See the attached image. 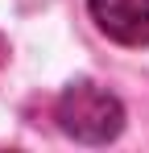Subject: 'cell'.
Returning <instances> with one entry per match:
<instances>
[{
    "label": "cell",
    "mask_w": 149,
    "mask_h": 153,
    "mask_svg": "<svg viewBox=\"0 0 149 153\" xmlns=\"http://www.w3.org/2000/svg\"><path fill=\"white\" fill-rule=\"evenodd\" d=\"M95 25L120 46H149V0H91Z\"/></svg>",
    "instance_id": "obj_2"
},
{
    "label": "cell",
    "mask_w": 149,
    "mask_h": 153,
    "mask_svg": "<svg viewBox=\"0 0 149 153\" xmlns=\"http://www.w3.org/2000/svg\"><path fill=\"white\" fill-rule=\"evenodd\" d=\"M54 120L62 124V132H71L74 141L104 145V141H112L124 128V108L112 91H104L95 83H74V87H66L58 95Z\"/></svg>",
    "instance_id": "obj_1"
},
{
    "label": "cell",
    "mask_w": 149,
    "mask_h": 153,
    "mask_svg": "<svg viewBox=\"0 0 149 153\" xmlns=\"http://www.w3.org/2000/svg\"><path fill=\"white\" fill-rule=\"evenodd\" d=\"M4 58H8V46H4V37H0V66H4Z\"/></svg>",
    "instance_id": "obj_3"
}]
</instances>
